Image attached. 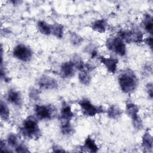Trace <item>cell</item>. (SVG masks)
Segmentation results:
<instances>
[{
    "mask_svg": "<svg viewBox=\"0 0 153 153\" xmlns=\"http://www.w3.org/2000/svg\"><path fill=\"white\" fill-rule=\"evenodd\" d=\"M118 82L121 90L126 94H130L134 91L139 83L136 75L130 69H127L120 73Z\"/></svg>",
    "mask_w": 153,
    "mask_h": 153,
    "instance_id": "obj_1",
    "label": "cell"
},
{
    "mask_svg": "<svg viewBox=\"0 0 153 153\" xmlns=\"http://www.w3.org/2000/svg\"><path fill=\"white\" fill-rule=\"evenodd\" d=\"M22 135L28 139L37 140L41 136V131L36 118L29 116L26 118L20 127Z\"/></svg>",
    "mask_w": 153,
    "mask_h": 153,
    "instance_id": "obj_2",
    "label": "cell"
},
{
    "mask_svg": "<svg viewBox=\"0 0 153 153\" xmlns=\"http://www.w3.org/2000/svg\"><path fill=\"white\" fill-rule=\"evenodd\" d=\"M106 47L109 51L120 56H124L126 54V43L117 36L108 38L106 41Z\"/></svg>",
    "mask_w": 153,
    "mask_h": 153,
    "instance_id": "obj_3",
    "label": "cell"
},
{
    "mask_svg": "<svg viewBox=\"0 0 153 153\" xmlns=\"http://www.w3.org/2000/svg\"><path fill=\"white\" fill-rule=\"evenodd\" d=\"M139 109L137 105L133 103H128L126 105V113L131 118L133 127L136 130L143 128V121L139 114Z\"/></svg>",
    "mask_w": 153,
    "mask_h": 153,
    "instance_id": "obj_4",
    "label": "cell"
},
{
    "mask_svg": "<svg viewBox=\"0 0 153 153\" xmlns=\"http://www.w3.org/2000/svg\"><path fill=\"white\" fill-rule=\"evenodd\" d=\"M82 114L86 117H93L97 114L103 112V109L101 106H97L93 105L90 100L85 98L78 102Z\"/></svg>",
    "mask_w": 153,
    "mask_h": 153,
    "instance_id": "obj_5",
    "label": "cell"
},
{
    "mask_svg": "<svg viewBox=\"0 0 153 153\" xmlns=\"http://www.w3.org/2000/svg\"><path fill=\"white\" fill-rule=\"evenodd\" d=\"M13 55L19 60L27 62L30 61L33 56L32 50L23 44H19L16 45L13 50Z\"/></svg>",
    "mask_w": 153,
    "mask_h": 153,
    "instance_id": "obj_6",
    "label": "cell"
},
{
    "mask_svg": "<svg viewBox=\"0 0 153 153\" xmlns=\"http://www.w3.org/2000/svg\"><path fill=\"white\" fill-rule=\"evenodd\" d=\"M34 112L36 118L42 120H50L54 115V109L51 105H36Z\"/></svg>",
    "mask_w": 153,
    "mask_h": 153,
    "instance_id": "obj_7",
    "label": "cell"
},
{
    "mask_svg": "<svg viewBox=\"0 0 153 153\" xmlns=\"http://www.w3.org/2000/svg\"><path fill=\"white\" fill-rule=\"evenodd\" d=\"M37 85L40 88L44 90H54L58 87L57 81L47 75L41 76L37 81Z\"/></svg>",
    "mask_w": 153,
    "mask_h": 153,
    "instance_id": "obj_8",
    "label": "cell"
},
{
    "mask_svg": "<svg viewBox=\"0 0 153 153\" xmlns=\"http://www.w3.org/2000/svg\"><path fill=\"white\" fill-rule=\"evenodd\" d=\"M97 58L100 63L105 66L109 72L115 74L117 72L118 63V59L117 58L114 57H106L102 56H99Z\"/></svg>",
    "mask_w": 153,
    "mask_h": 153,
    "instance_id": "obj_9",
    "label": "cell"
},
{
    "mask_svg": "<svg viewBox=\"0 0 153 153\" xmlns=\"http://www.w3.org/2000/svg\"><path fill=\"white\" fill-rule=\"evenodd\" d=\"M6 99L10 103L17 107L21 106L23 104V99L20 92L14 88H11L8 91Z\"/></svg>",
    "mask_w": 153,
    "mask_h": 153,
    "instance_id": "obj_10",
    "label": "cell"
},
{
    "mask_svg": "<svg viewBox=\"0 0 153 153\" xmlns=\"http://www.w3.org/2000/svg\"><path fill=\"white\" fill-rule=\"evenodd\" d=\"M75 68L71 61L63 62L60 68L61 77L63 78H70L75 74Z\"/></svg>",
    "mask_w": 153,
    "mask_h": 153,
    "instance_id": "obj_11",
    "label": "cell"
},
{
    "mask_svg": "<svg viewBox=\"0 0 153 153\" xmlns=\"http://www.w3.org/2000/svg\"><path fill=\"white\" fill-rule=\"evenodd\" d=\"M74 117V114L72 111L71 106L66 103H63L60 109V119L62 122L71 121Z\"/></svg>",
    "mask_w": 153,
    "mask_h": 153,
    "instance_id": "obj_12",
    "label": "cell"
},
{
    "mask_svg": "<svg viewBox=\"0 0 153 153\" xmlns=\"http://www.w3.org/2000/svg\"><path fill=\"white\" fill-rule=\"evenodd\" d=\"M80 149L82 151L89 152H96L99 150V148L94 140L90 136L87 137L84 144L80 146Z\"/></svg>",
    "mask_w": 153,
    "mask_h": 153,
    "instance_id": "obj_13",
    "label": "cell"
},
{
    "mask_svg": "<svg viewBox=\"0 0 153 153\" xmlns=\"http://www.w3.org/2000/svg\"><path fill=\"white\" fill-rule=\"evenodd\" d=\"M91 29L99 33H104L108 28L107 21L104 19H97L94 20L91 25Z\"/></svg>",
    "mask_w": 153,
    "mask_h": 153,
    "instance_id": "obj_14",
    "label": "cell"
},
{
    "mask_svg": "<svg viewBox=\"0 0 153 153\" xmlns=\"http://www.w3.org/2000/svg\"><path fill=\"white\" fill-rule=\"evenodd\" d=\"M142 146L146 151H150L152 149L153 139L148 131L145 132L142 136Z\"/></svg>",
    "mask_w": 153,
    "mask_h": 153,
    "instance_id": "obj_15",
    "label": "cell"
},
{
    "mask_svg": "<svg viewBox=\"0 0 153 153\" xmlns=\"http://www.w3.org/2000/svg\"><path fill=\"white\" fill-rule=\"evenodd\" d=\"M106 112L108 117L113 120H117L119 118L122 114L121 109L115 105H112L109 106L107 109Z\"/></svg>",
    "mask_w": 153,
    "mask_h": 153,
    "instance_id": "obj_16",
    "label": "cell"
},
{
    "mask_svg": "<svg viewBox=\"0 0 153 153\" xmlns=\"http://www.w3.org/2000/svg\"><path fill=\"white\" fill-rule=\"evenodd\" d=\"M37 28L39 32L44 35H50L51 34V25H49L45 21L39 20L36 25Z\"/></svg>",
    "mask_w": 153,
    "mask_h": 153,
    "instance_id": "obj_17",
    "label": "cell"
},
{
    "mask_svg": "<svg viewBox=\"0 0 153 153\" xmlns=\"http://www.w3.org/2000/svg\"><path fill=\"white\" fill-rule=\"evenodd\" d=\"M143 26L145 31L150 35H152L153 29V21L152 16L149 14H146L144 16V18L143 19Z\"/></svg>",
    "mask_w": 153,
    "mask_h": 153,
    "instance_id": "obj_18",
    "label": "cell"
},
{
    "mask_svg": "<svg viewBox=\"0 0 153 153\" xmlns=\"http://www.w3.org/2000/svg\"><path fill=\"white\" fill-rule=\"evenodd\" d=\"M10 111L7 103L2 100L1 101L0 105V115L2 120L8 121L10 119Z\"/></svg>",
    "mask_w": 153,
    "mask_h": 153,
    "instance_id": "obj_19",
    "label": "cell"
},
{
    "mask_svg": "<svg viewBox=\"0 0 153 153\" xmlns=\"http://www.w3.org/2000/svg\"><path fill=\"white\" fill-rule=\"evenodd\" d=\"M62 133L65 136L71 135L74 131V128L71 123V121L62 122L60 126Z\"/></svg>",
    "mask_w": 153,
    "mask_h": 153,
    "instance_id": "obj_20",
    "label": "cell"
},
{
    "mask_svg": "<svg viewBox=\"0 0 153 153\" xmlns=\"http://www.w3.org/2000/svg\"><path fill=\"white\" fill-rule=\"evenodd\" d=\"M51 34H53L57 38L61 39L63 38L64 30L63 25L59 23H55L51 25Z\"/></svg>",
    "mask_w": 153,
    "mask_h": 153,
    "instance_id": "obj_21",
    "label": "cell"
},
{
    "mask_svg": "<svg viewBox=\"0 0 153 153\" xmlns=\"http://www.w3.org/2000/svg\"><path fill=\"white\" fill-rule=\"evenodd\" d=\"M19 139L18 136L14 133L8 134L7 137V143L10 148H16L20 143Z\"/></svg>",
    "mask_w": 153,
    "mask_h": 153,
    "instance_id": "obj_22",
    "label": "cell"
},
{
    "mask_svg": "<svg viewBox=\"0 0 153 153\" xmlns=\"http://www.w3.org/2000/svg\"><path fill=\"white\" fill-rule=\"evenodd\" d=\"M88 72H79L78 79L79 81L84 85L90 84L91 81V76Z\"/></svg>",
    "mask_w": 153,
    "mask_h": 153,
    "instance_id": "obj_23",
    "label": "cell"
},
{
    "mask_svg": "<svg viewBox=\"0 0 153 153\" xmlns=\"http://www.w3.org/2000/svg\"><path fill=\"white\" fill-rule=\"evenodd\" d=\"M70 41L74 45H80L82 41V38L76 33H71L70 35Z\"/></svg>",
    "mask_w": 153,
    "mask_h": 153,
    "instance_id": "obj_24",
    "label": "cell"
},
{
    "mask_svg": "<svg viewBox=\"0 0 153 153\" xmlns=\"http://www.w3.org/2000/svg\"><path fill=\"white\" fill-rule=\"evenodd\" d=\"M29 96L31 100H33L34 101H37L38 99H39V93L38 90H36L35 88H32V90H30Z\"/></svg>",
    "mask_w": 153,
    "mask_h": 153,
    "instance_id": "obj_25",
    "label": "cell"
},
{
    "mask_svg": "<svg viewBox=\"0 0 153 153\" xmlns=\"http://www.w3.org/2000/svg\"><path fill=\"white\" fill-rule=\"evenodd\" d=\"M15 151L17 152H27L29 151L24 143H20L19 145L15 148Z\"/></svg>",
    "mask_w": 153,
    "mask_h": 153,
    "instance_id": "obj_26",
    "label": "cell"
},
{
    "mask_svg": "<svg viewBox=\"0 0 153 153\" xmlns=\"http://www.w3.org/2000/svg\"><path fill=\"white\" fill-rule=\"evenodd\" d=\"M0 149L1 151H4V152H10L11 151L10 148L9 146L8 145V144L7 143V142H5L4 140H1L0 142Z\"/></svg>",
    "mask_w": 153,
    "mask_h": 153,
    "instance_id": "obj_27",
    "label": "cell"
},
{
    "mask_svg": "<svg viewBox=\"0 0 153 153\" xmlns=\"http://www.w3.org/2000/svg\"><path fill=\"white\" fill-rule=\"evenodd\" d=\"M146 93L148 95V97L151 99L152 98V82H149L146 85Z\"/></svg>",
    "mask_w": 153,
    "mask_h": 153,
    "instance_id": "obj_28",
    "label": "cell"
},
{
    "mask_svg": "<svg viewBox=\"0 0 153 153\" xmlns=\"http://www.w3.org/2000/svg\"><path fill=\"white\" fill-rule=\"evenodd\" d=\"M143 42L152 50V36H149L143 39Z\"/></svg>",
    "mask_w": 153,
    "mask_h": 153,
    "instance_id": "obj_29",
    "label": "cell"
},
{
    "mask_svg": "<svg viewBox=\"0 0 153 153\" xmlns=\"http://www.w3.org/2000/svg\"><path fill=\"white\" fill-rule=\"evenodd\" d=\"M52 149H53V151L55 152H65V150H63L61 147H60L58 145H54L52 147Z\"/></svg>",
    "mask_w": 153,
    "mask_h": 153,
    "instance_id": "obj_30",
    "label": "cell"
}]
</instances>
